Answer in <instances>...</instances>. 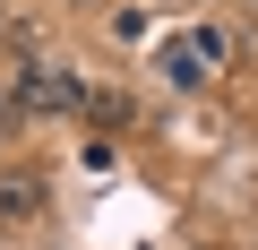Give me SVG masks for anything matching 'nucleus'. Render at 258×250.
<instances>
[{"instance_id": "obj_4", "label": "nucleus", "mask_w": 258, "mask_h": 250, "mask_svg": "<svg viewBox=\"0 0 258 250\" xmlns=\"http://www.w3.org/2000/svg\"><path fill=\"white\" fill-rule=\"evenodd\" d=\"M78 9H86V0H78Z\"/></svg>"}, {"instance_id": "obj_3", "label": "nucleus", "mask_w": 258, "mask_h": 250, "mask_svg": "<svg viewBox=\"0 0 258 250\" xmlns=\"http://www.w3.org/2000/svg\"><path fill=\"white\" fill-rule=\"evenodd\" d=\"M164 78H172V86L189 95V86H207V61H198L189 43H172V52H164Z\"/></svg>"}, {"instance_id": "obj_2", "label": "nucleus", "mask_w": 258, "mask_h": 250, "mask_svg": "<svg viewBox=\"0 0 258 250\" xmlns=\"http://www.w3.org/2000/svg\"><path fill=\"white\" fill-rule=\"evenodd\" d=\"M189 52H198L207 69H224V61H232V35H224V26L207 18V26H189Z\"/></svg>"}, {"instance_id": "obj_1", "label": "nucleus", "mask_w": 258, "mask_h": 250, "mask_svg": "<svg viewBox=\"0 0 258 250\" xmlns=\"http://www.w3.org/2000/svg\"><path fill=\"white\" fill-rule=\"evenodd\" d=\"M9 95H26V112H78V104H86V86H78L69 69H43V61H35Z\"/></svg>"}]
</instances>
